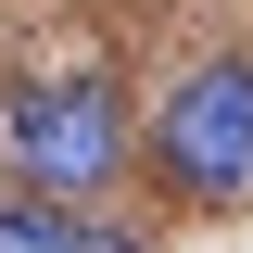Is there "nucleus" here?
I'll list each match as a JSON object with an SVG mask.
<instances>
[{
    "label": "nucleus",
    "instance_id": "obj_1",
    "mask_svg": "<svg viewBox=\"0 0 253 253\" xmlns=\"http://www.w3.org/2000/svg\"><path fill=\"white\" fill-rule=\"evenodd\" d=\"M13 165H26L38 203H76V190H114L126 165V101L101 89V76H38V89H13Z\"/></svg>",
    "mask_w": 253,
    "mask_h": 253
},
{
    "label": "nucleus",
    "instance_id": "obj_2",
    "mask_svg": "<svg viewBox=\"0 0 253 253\" xmlns=\"http://www.w3.org/2000/svg\"><path fill=\"white\" fill-rule=\"evenodd\" d=\"M165 177L190 203H241L253 190V63H190L165 89V126H152Z\"/></svg>",
    "mask_w": 253,
    "mask_h": 253
},
{
    "label": "nucleus",
    "instance_id": "obj_3",
    "mask_svg": "<svg viewBox=\"0 0 253 253\" xmlns=\"http://www.w3.org/2000/svg\"><path fill=\"white\" fill-rule=\"evenodd\" d=\"M0 253H139L126 228H89L63 203H0Z\"/></svg>",
    "mask_w": 253,
    "mask_h": 253
}]
</instances>
